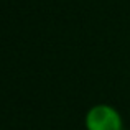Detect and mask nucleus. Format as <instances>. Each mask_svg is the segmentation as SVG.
I'll list each match as a JSON object with an SVG mask.
<instances>
[{
    "label": "nucleus",
    "instance_id": "nucleus-1",
    "mask_svg": "<svg viewBox=\"0 0 130 130\" xmlns=\"http://www.w3.org/2000/svg\"><path fill=\"white\" fill-rule=\"evenodd\" d=\"M86 130H124L120 112L109 104H95L84 115Z\"/></svg>",
    "mask_w": 130,
    "mask_h": 130
}]
</instances>
